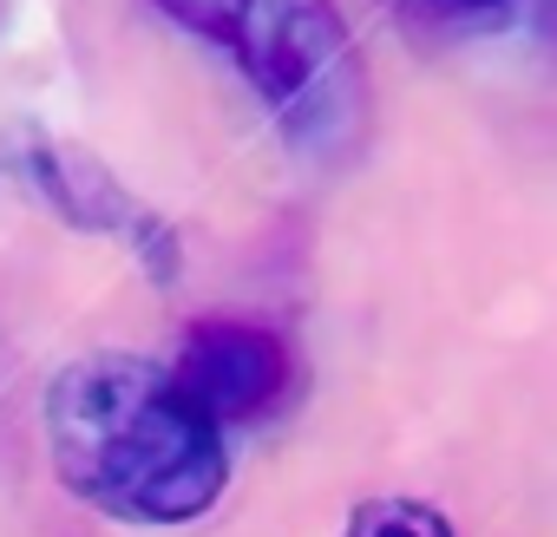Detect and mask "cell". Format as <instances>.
I'll use <instances>...</instances> for the list:
<instances>
[{"label": "cell", "instance_id": "6da1fadb", "mask_svg": "<svg viewBox=\"0 0 557 537\" xmlns=\"http://www.w3.org/2000/svg\"><path fill=\"white\" fill-rule=\"evenodd\" d=\"M47 452L60 485L119 524H190L230 485L223 426L164 361L86 354L47 387Z\"/></svg>", "mask_w": 557, "mask_h": 537}, {"label": "cell", "instance_id": "7a4b0ae2", "mask_svg": "<svg viewBox=\"0 0 557 537\" xmlns=\"http://www.w3.org/2000/svg\"><path fill=\"white\" fill-rule=\"evenodd\" d=\"M190 40L236 60L302 158H342L368 125V73L335 0H151Z\"/></svg>", "mask_w": 557, "mask_h": 537}, {"label": "cell", "instance_id": "3957f363", "mask_svg": "<svg viewBox=\"0 0 557 537\" xmlns=\"http://www.w3.org/2000/svg\"><path fill=\"white\" fill-rule=\"evenodd\" d=\"M0 158H8L14 171H21V184L47 203V210H60L73 229H92V236H119L158 283H171L177 268H184V249H177V229L145 203V197H132L86 145H73V138H53V132H40V125H14V138L0 145Z\"/></svg>", "mask_w": 557, "mask_h": 537}, {"label": "cell", "instance_id": "277c9868", "mask_svg": "<svg viewBox=\"0 0 557 537\" xmlns=\"http://www.w3.org/2000/svg\"><path fill=\"white\" fill-rule=\"evenodd\" d=\"M171 374L184 380V394L216 426H236V420L269 413L275 394L289 387V348H283V335L262 328V322L216 315V322H190L184 328V348H177Z\"/></svg>", "mask_w": 557, "mask_h": 537}, {"label": "cell", "instance_id": "5b68a950", "mask_svg": "<svg viewBox=\"0 0 557 537\" xmlns=\"http://www.w3.org/2000/svg\"><path fill=\"white\" fill-rule=\"evenodd\" d=\"M342 537H459L453 517L426 498H407V491H387V498H361L342 524Z\"/></svg>", "mask_w": 557, "mask_h": 537}, {"label": "cell", "instance_id": "8992f818", "mask_svg": "<svg viewBox=\"0 0 557 537\" xmlns=\"http://www.w3.org/2000/svg\"><path fill=\"white\" fill-rule=\"evenodd\" d=\"M394 8L420 27H479V21H498L511 0H394Z\"/></svg>", "mask_w": 557, "mask_h": 537}, {"label": "cell", "instance_id": "52a82bcc", "mask_svg": "<svg viewBox=\"0 0 557 537\" xmlns=\"http://www.w3.org/2000/svg\"><path fill=\"white\" fill-rule=\"evenodd\" d=\"M0 14H8V0H0Z\"/></svg>", "mask_w": 557, "mask_h": 537}]
</instances>
